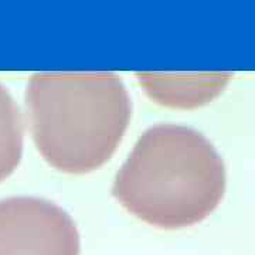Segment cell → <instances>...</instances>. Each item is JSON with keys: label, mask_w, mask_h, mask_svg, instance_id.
I'll use <instances>...</instances> for the list:
<instances>
[{"label": "cell", "mask_w": 255, "mask_h": 255, "mask_svg": "<svg viewBox=\"0 0 255 255\" xmlns=\"http://www.w3.org/2000/svg\"><path fill=\"white\" fill-rule=\"evenodd\" d=\"M224 189V164L206 137L190 128L157 125L137 140L112 193L137 219L173 230L206 219Z\"/></svg>", "instance_id": "6da1fadb"}, {"label": "cell", "mask_w": 255, "mask_h": 255, "mask_svg": "<svg viewBox=\"0 0 255 255\" xmlns=\"http://www.w3.org/2000/svg\"><path fill=\"white\" fill-rule=\"evenodd\" d=\"M26 102L38 152L65 173H88L105 163L130 118L127 88L114 74H36Z\"/></svg>", "instance_id": "7a4b0ae2"}, {"label": "cell", "mask_w": 255, "mask_h": 255, "mask_svg": "<svg viewBox=\"0 0 255 255\" xmlns=\"http://www.w3.org/2000/svg\"><path fill=\"white\" fill-rule=\"evenodd\" d=\"M0 255H80L73 219L36 197L0 200Z\"/></svg>", "instance_id": "3957f363"}, {"label": "cell", "mask_w": 255, "mask_h": 255, "mask_svg": "<svg viewBox=\"0 0 255 255\" xmlns=\"http://www.w3.org/2000/svg\"><path fill=\"white\" fill-rule=\"evenodd\" d=\"M226 78L220 77H176V75H140L146 91L156 101L172 107L200 105L214 97Z\"/></svg>", "instance_id": "277c9868"}, {"label": "cell", "mask_w": 255, "mask_h": 255, "mask_svg": "<svg viewBox=\"0 0 255 255\" xmlns=\"http://www.w3.org/2000/svg\"><path fill=\"white\" fill-rule=\"evenodd\" d=\"M23 152V121L9 91L0 85V182L17 167Z\"/></svg>", "instance_id": "5b68a950"}]
</instances>
